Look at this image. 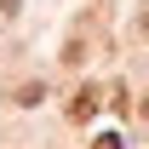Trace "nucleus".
<instances>
[{
  "label": "nucleus",
  "mask_w": 149,
  "mask_h": 149,
  "mask_svg": "<svg viewBox=\"0 0 149 149\" xmlns=\"http://www.w3.org/2000/svg\"><path fill=\"white\" fill-rule=\"evenodd\" d=\"M92 149H126V143H120V132H103V138H92Z\"/></svg>",
  "instance_id": "obj_2"
},
{
  "label": "nucleus",
  "mask_w": 149,
  "mask_h": 149,
  "mask_svg": "<svg viewBox=\"0 0 149 149\" xmlns=\"http://www.w3.org/2000/svg\"><path fill=\"white\" fill-rule=\"evenodd\" d=\"M97 103H103V92H97V86H80V92H74V103H69V120H92Z\"/></svg>",
  "instance_id": "obj_1"
}]
</instances>
